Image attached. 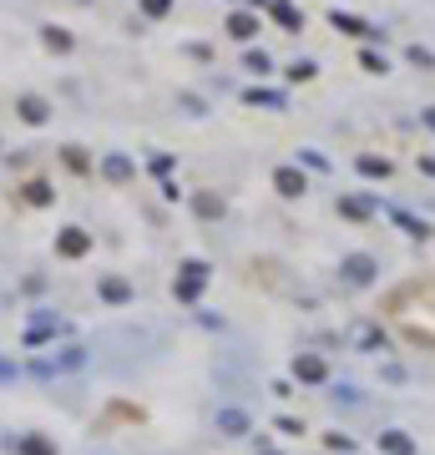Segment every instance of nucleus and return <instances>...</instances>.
Wrapping results in <instances>:
<instances>
[{"label":"nucleus","instance_id":"1","mask_svg":"<svg viewBox=\"0 0 435 455\" xmlns=\"http://www.w3.org/2000/svg\"><path fill=\"white\" fill-rule=\"evenodd\" d=\"M379 319L395 329L400 344L435 354V278L395 283V289L385 294V304H379Z\"/></svg>","mask_w":435,"mask_h":455}]
</instances>
